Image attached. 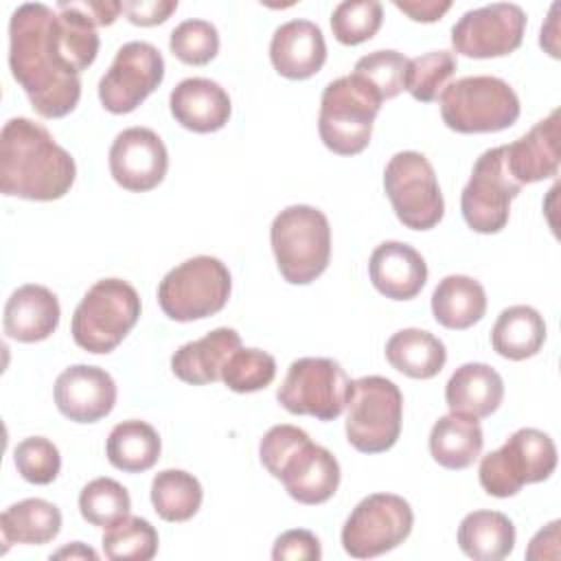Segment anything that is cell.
Instances as JSON below:
<instances>
[{"mask_svg":"<svg viewBox=\"0 0 561 561\" xmlns=\"http://www.w3.org/2000/svg\"><path fill=\"white\" fill-rule=\"evenodd\" d=\"M53 11L42 2L20 4L9 22V68L44 118L70 114L81 99L79 75L99 53L96 26L70 2Z\"/></svg>","mask_w":561,"mask_h":561,"instance_id":"1","label":"cell"},{"mask_svg":"<svg viewBox=\"0 0 561 561\" xmlns=\"http://www.w3.org/2000/svg\"><path fill=\"white\" fill-rule=\"evenodd\" d=\"M77 178L75 158L50 131L26 116L9 118L0 131V191L9 197L53 202Z\"/></svg>","mask_w":561,"mask_h":561,"instance_id":"2","label":"cell"},{"mask_svg":"<svg viewBox=\"0 0 561 561\" xmlns=\"http://www.w3.org/2000/svg\"><path fill=\"white\" fill-rule=\"evenodd\" d=\"M263 467L283 482L289 497L316 506L331 500L340 486V462L294 425H274L259 443Z\"/></svg>","mask_w":561,"mask_h":561,"instance_id":"3","label":"cell"},{"mask_svg":"<svg viewBox=\"0 0 561 561\" xmlns=\"http://www.w3.org/2000/svg\"><path fill=\"white\" fill-rule=\"evenodd\" d=\"M381 103L377 88L355 72L331 81L322 92L318 114V131L324 147L337 156L364 151Z\"/></svg>","mask_w":561,"mask_h":561,"instance_id":"4","label":"cell"},{"mask_svg":"<svg viewBox=\"0 0 561 561\" xmlns=\"http://www.w3.org/2000/svg\"><path fill=\"white\" fill-rule=\"evenodd\" d=\"M270 241L278 272L291 285H309L329 265L331 226L327 215L313 206L283 208L272 221Z\"/></svg>","mask_w":561,"mask_h":561,"instance_id":"5","label":"cell"},{"mask_svg":"<svg viewBox=\"0 0 561 561\" xmlns=\"http://www.w3.org/2000/svg\"><path fill=\"white\" fill-rule=\"evenodd\" d=\"M140 318V296L123 278L96 280L72 313V340L88 353H112Z\"/></svg>","mask_w":561,"mask_h":561,"instance_id":"6","label":"cell"},{"mask_svg":"<svg viewBox=\"0 0 561 561\" xmlns=\"http://www.w3.org/2000/svg\"><path fill=\"white\" fill-rule=\"evenodd\" d=\"M519 99L500 77H462L440 92V116L458 134H493L519 118Z\"/></svg>","mask_w":561,"mask_h":561,"instance_id":"7","label":"cell"},{"mask_svg":"<svg viewBox=\"0 0 561 561\" xmlns=\"http://www.w3.org/2000/svg\"><path fill=\"white\" fill-rule=\"evenodd\" d=\"M403 394L394 381L368 375L353 379L346 394V440L362 454L388 451L401 434Z\"/></svg>","mask_w":561,"mask_h":561,"instance_id":"8","label":"cell"},{"mask_svg":"<svg viewBox=\"0 0 561 561\" xmlns=\"http://www.w3.org/2000/svg\"><path fill=\"white\" fill-rule=\"evenodd\" d=\"M228 267L215 256H193L164 274L158 305L175 322H193L221 311L230 298Z\"/></svg>","mask_w":561,"mask_h":561,"instance_id":"9","label":"cell"},{"mask_svg":"<svg viewBox=\"0 0 561 561\" xmlns=\"http://www.w3.org/2000/svg\"><path fill=\"white\" fill-rule=\"evenodd\" d=\"M557 467V447L552 438L535 427H522L506 443L480 460L478 478L493 497H511L524 484L543 482Z\"/></svg>","mask_w":561,"mask_h":561,"instance_id":"10","label":"cell"},{"mask_svg":"<svg viewBox=\"0 0 561 561\" xmlns=\"http://www.w3.org/2000/svg\"><path fill=\"white\" fill-rule=\"evenodd\" d=\"M383 188L397 219L405 228L430 230L443 219V193L434 167L423 153H394L383 169Z\"/></svg>","mask_w":561,"mask_h":561,"instance_id":"11","label":"cell"},{"mask_svg":"<svg viewBox=\"0 0 561 561\" xmlns=\"http://www.w3.org/2000/svg\"><path fill=\"white\" fill-rule=\"evenodd\" d=\"M348 383L351 379L335 359L300 357L287 368L276 399L291 414L333 421L346 408Z\"/></svg>","mask_w":561,"mask_h":561,"instance_id":"12","label":"cell"},{"mask_svg":"<svg viewBox=\"0 0 561 561\" xmlns=\"http://www.w3.org/2000/svg\"><path fill=\"white\" fill-rule=\"evenodd\" d=\"M414 513L408 500L394 493L364 497L342 526V546L355 559H373L394 550L412 533Z\"/></svg>","mask_w":561,"mask_h":561,"instance_id":"13","label":"cell"},{"mask_svg":"<svg viewBox=\"0 0 561 561\" xmlns=\"http://www.w3.org/2000/svg\"><path fill=\"white\" fill-rule=\"evenodd\" d=\"M522 184L508 173L504 145L486 149L473 164L471 178L460 195V210L467 226L480 234H495L508 224L511 202Z\"/></svg>","mask_w":561,"mask_h":561,"instance_id":"14","label":"cell"},{"mask_svg":"<svg viewBox=\"0 0 561 561\" xmlns=\"http://www.w3.org/2000/svg\"><path fill=\"white\" fill-rule=\"evenodd\" d=\"M164 79V59L149 42H127L99 81V101L112 114L134 112Z\"/></svg>","mask_w":561,"mask_h":561,"instance_id":"15","label":"cell"},{"mask_svg":"<svg viewBox=\"0 0 561 561\" xmlns=\"http://www.w3.org/2000/svg\"><path fill=\"white\" fill-rule=\"evenodd\" d=\"M526 13L513 2H493L462 13L451 26V46L456 53L473 59L511 55L522 46Z\"/></svg>","mask_w":561,"mask_h":561,"instance_id":"16","label":"cell"},{"mask_svg":"<svg viewBox=\"0 0 561 561\" xmlns=\"http://www.w3.org/2000/svg\"><path fill=\"white\" fill-rule=\"evenodd\" d=\"M167 169V147L149 127H127L110 147V173L118 186L131 193L156 188L164 180Z\"/></svg>","mask_w":561,"mask_h":561,"instance_id":"17","label":"cell"},{"mask_svg":"<svg viewBox=\"0 0 561 561\" xmlns=\"http://www.w3.org/2000/svg\"><path fill=\"white\" fill-rule=\"evenodd\" d=\"M57 410L75 423H96L114 410L116 383L99 366L75 364L55 379Z\"/></svg>","mask_w":561,"mask_h":561,"instance_id":"18","label":"cell"},{"mask_svg":"<svg viewBox=\"0 0 561 561\" xmlns=\"http://www.w3.org/2000/svg\"><path fill=\"white\" fill-rule=\"evenodd\" d=\"M270 59L274 70L285 79L302 81L313 77L327 61V44L320 26L309 20L280 24L270 42Z\"/></svg>","mask_w":561,"mask_h":561,"instance_id":"19","label":"cell"},{"mask_svg":"<svg viewBox=\"0 0 561 561\" xmlns=\"http://www.w3.org/2000/svg\"><path fill=\"white\" fill-rule=\"evenodd\" d=\"M373 287L392 300H410L427 283L425 259L403 241L379 243L368 261Z\"/></svg>","mask_w":561,"mask_h":561,"instance_id":"20","label":"cell"},{"mask_svg":"<svg viewBox=\"0 0 561 561\" xmlns=\"http://www.w3.org/2000/svg\"><path fill=\"white\" fill-rule=\"evenodd\" d=\"M169 107L173 118L195 134L221 129L232 114L228 92L217 81L204 77H188L180 81L171 90Z\"/></svg>","mask_w":561,"mask_h":561,"instance_id":"21","label":"cell"},{"mask_svg":"<svg viewBox=\"0 0 561 561\" xmlns=\"http://www.w3.org/2000/svg\"><path fill=\"white\" fill-rule=\"evenodd\" d=\"M559 156V110H552L515 142L504 145L508 173L522 186L557 175Z\"/></svg>","mask_w":561,"mask_h":561,"instance_id":"22","label":"cell"},{"mask_svg":"<svg viewBox=\"0 0 561 561\" xmlns=\"http://www.w3.org/2000/svg\"><path fill=\"white\" fill-rule=\"evenodd\" d=\"M59 300L44 285L18 287L4 305V333L15 342H42L59 327Z\"/></svg>","mask_w":561,"mask_h":561,"instance_id":"23","label":"cell"},{"mask_svg":"<svg viewBox=\"0 0 561 561\" xmlns=\"http://www.w3.org/2000/svg\"><path fill=\"white\" fill-rule=\"evenodd\" d=\"M241 348V337L234 329L219 327L204 337L180 346L171 355L173 375L193 386H204L221 379V368L228 357Z\"/></svg>","mask_w":561,"mask_h":561,"instance_id":"24","label":"cell"},{"mask_svg":"<svg viewBox=\"0 0 561 561\" xmlns=\"http://www.w3.org/2000/svg\"><path fill=\"white\" fill-rule=\"evenodd\" d=\"M504 399V381L495 368L480 362L458 366L447 386L445 401L449 412L484 419L491 416Z\"/></svg>","mask_w":561,"mask_h":561,"instance_id":"25","label":"cell"},{"mask_svg":"<svg viewBox=\"0 0 561 561\" xmlns=\"http://www.w3.org/2000/svg\"><path fill=\"white\" fill-rule=\"evenodd\" d=\"M484 436L478 419L449 412L440 416L430 432L432 458L451 471L471 467L482 454Z\"/></svg>","mask_w":561,"mask_h":561,"instance_id":"26","label":"cell"},{"mask_svg":"<svg viewBox=\"0 0 561 561\" xmlns=\"http://www.w3.org/2000/svg\"><path fill=\"white\" fill-rule=\"evenodd\" d=\"M486 311L484 287L462 274L445 276L432 294V313L438 324L451 331H462L482 320Z\"/></svg>","mask_w":561,"mask_h":561,"instance_id":"27","label":"cell"},{"mask_svg":"<svg viewBox=\"0 0 561 561\" xmlns=\"http://www.w3.org/2000/svg\"><path fill=\"white\" fill-rule=\"evenodd\" d=\"M460 550L476 561H500L515 548V526L500 511H473L458 526Z\"/></svg>","mask_w":561,"mask_h":561,"instance_id":"28","label":"cell"},{"mask_svg":"<svg viewBox=\"0 0 561 561\" xmlns=\"http://www.w3.org/2000/svg\"><path fill=\"white\" fill-rule=\"evenodd\" d=\"M543 342L546 322L541 313L528 305H513L504 309L491 329L493 351L513 362L537 355Z\"/></svg>","mask_w":561,"mask_h":561,"instance_id":"29","label":"cell"},{"mask_svg":"<svg viewBox=\"0 0 561 561\" xmlns=\"http://www.w3.org/2000/svg\"><path fill=\"white\" fill-rule=\"evenodd\" d=\"M386 359L390 366L412 379L436 377L445 362V344L423 329H401L386 342Z\"/></svg>","mask_w":561,"mask_h":561,"instance_id":"30","label":"cell"},{"mask_svg":"<svg viewBox=\"0 0 561 561\" xmlns=\"http://www.w3.org/2000/svg\"><path fill=\"white\" fill-rule=\"evenodd\" d=\"M2 541L44 546L53 541L61 530V511L42 497H28L18 504H11L0 515Z\"/></svg>","mask_w":561,"mask_h":561,"instance_id":"31","label":"cell"},{"mask_svg":"<svg viewBox=\"0 0 561 561\" xmlns=\"http://www.w3.org/2000/svg\"><path fill=\"white\" fill-rule=\"evenodd\" d=\"M160 449L162 443L158 432L138 419L114 425L105 443L110 465L127 473H142L151 469L160 458Z\"/></svg>","mask_w":561,"mask_h":561,"instance_id":"32","label":"cell"},{"mask_svg":"<svg viewBox=\"0 0 561 561\" xmlns=\"http://www.w3.org/2000/svg\"><path fill=\"white\" fill-rule=\"evenodd\" d=\"M199 480L182 469H164L151 480V504L164 522H186L202 506Z\"/></svg>","mask_w":561,"mask_h":561,"instance_id":"33","label":"cell"},{"mask_svg":"<svg viewBox=\"0 0 561 561\" xmlns=\"http://www.w3.org/2000/svg\"><path fill=\"white\" fill-rule=\"evenodd\" d=\"M101 546L110 561H149L158 552V530L147 519L127 515L105 528Z\"/></svg>","mask_w":561,"mask_h":561,"instance_id":"34","label":"cell"},{"mask_svg":"<svg viewBox=\"0 0 561 561\" xmlns=\"http://www.w3.org/2000/svg\"><path fill=\"white\" fill-rule=\"evenodd\" d=\"M131 500L127 489L112 478H94L79 493L81 517L101 528H110L129 515Z\"/></svg>","mask_w":561,"mask_h":561,"instance_id":"35","label":"cell"},{"mask_svg":"<svg viewBox=\"0 0 561 561\" xmlns=\"http://www.w3.org/2000/svg\"><path fill=\"white\" fill-rule=\"evenodd\" d=\"M456 55L449 50H432L408 61L405 88L412 99L421 103H432L447 88V81L456 72Z\"/></svg>","mask_w":561,"mask_h":561,"instance_id":"36","label":"cell"},{"mask_svg":"<svg viewBox=\"0 0 561 561\" xmlns=\"http://www.w3.org/2000/svg\"><path fill=\"white\" fill-rule=\"evenodd\" d=\"M276 377V362L261 348L234 351L221 368V381L232 392H256L267 388Z\"/></svg>","mask_w":561,"mask_h":561,"instance_id":"37","label":"cell"},{"mask_svg":"<svg viewBox=\"0 0 561 561\" xmlns=\"http://www.w3.org/2000/svg\"><path fill=\"white\" fill-rule=\"evenodd\" d=\"M383 20V7L377 0H344L331 13V31L344 46H357L370 39Z\"/></svg>","mask_w":561,"mask_h":561,"instance_id":"38","label":"cell"},{"mask_svg":"<svg viewBox=\"0 0 561 561\" xmlns=\"http://www.w3.org/2000/svg\"><path fill=\"white\" fill-rule=\"evenodd\" d=\"M169 48L180 61L204 66L219 53V33L206 20H184L171 31Z\"/></svg>","mask_w":561,"mask_h":561,"instance_id":"39","label":"cell"},{"mask_svg":"<svg viewBox=\"0 0 561 561\" xmlns=\"http://www.w3.org/2000/svg\"><path fill=\"white\" fill-rule=\"evenodd\" d=\"M408 57L399 50H375L364 55L355 64V75L364 77L370 85L377 88L381 99H394L405 88Z\"/></svg>","mask_w":561,"mask_h":561,"instance_id":"40","label":"cell"},{"mask_svg":"<svg viewBox=\"0 0 561 561\" xmlns=\"http://www.w3.org/2000/svg\"><path fill=\"white\" fill-rule=\"evenodd\" d=\"M13 462L18 473L31 484H50L61 469L59 449L44 436H31L18 443Z\"/></svg>","mask_w":561,"mask_h":561,"instance_id":"41","label":"cell"},{"mask_svg":"<svg viewBox=\"0 0 561 561\" xmlns=\"http://www.w3.org/2000/svg\"><path fill=\"white\" fill-rule=\"evenodd\" d=\"M320 557V539L305 528L285 530L276 537L272 548V559L276 561H318Z\"/></svg>","mask_w":561,"mask_h":561,"instance_id":"42","label":"cell"},{"mask_svg":"<svg viewBox=\"0 0 561 561\" xmlns=\"http://www.w3.org/2000/svg\"><path fill=\"white\" fill-rule=\"evenodd\" d=\"M123 13L136 26H156L169 20L178 9V0H127L121 2Z\"/></svg>","mask_w":561,"mask_h":561,"instance_id":"43","label":"cell"},{"mask_svg":"<svg viewBox=\"0 0 561 561\" xmlns=\"http://www.w3.org/2000/svg\"><path fill=\"white\" fill-rule=\"evenodd\" d=\"M394 7L410 15L414 22H436L440 20L449 9V0H394Z\"/></svg>","mask_w":561,"mask_h":561,"instance_id":"44","label":"cell"},{"mask_svg":"<svg viewBox=\"0 0 561 561\" xmlns=\"http://www.w3.org/2000/svg\"><path fill=\"white\" fill-rule=\"evenodd\" d=\"M75 9H79L94 26H110L123 11L121 2L112 0H83V2H70Z\"/></svg>","mask_w":561,"mask_h":561,"instance_id":"45","label":"cell"},{"mask_svg":"<svg viewBox=\"0 0 561 561\" xmlns=\"http://www.w3.org/2000/svg\"><path fill=\"white\" fill-rule=\"evenodd\" d=\"M64 557H70V559H99V554L92 550V548H88L85 543H81V541H75V543H70V546H66V548H61V550H57L55 554H53V559H64Z\"/></svg>","mask_w":561,"mask_h":561,"instance_id":"46","label":"cell"}]
</instances>
